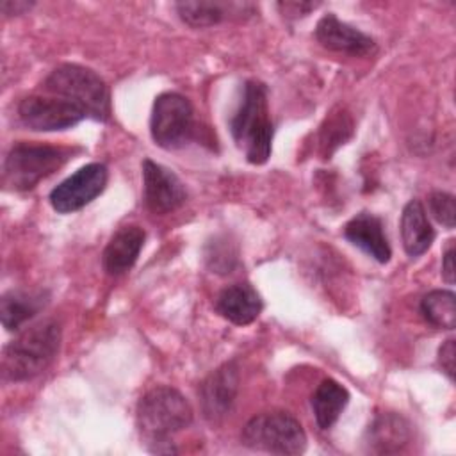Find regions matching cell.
Segmentation results:
<instances>
[{"mask_svg":"<svg viewBox=\"0 0 456 456\" xmlns=\"http://www.w3.org/2000/svg\"><path fill=\"white\" fill-rule=\"evenodd\" d=\"M46 303L41 290H21L12 289L5 292L0 299V319L7 331L20 330L27 321H30Z\"/></svg>","mask_w":456,"mask_h":456,"instance_id":"obj_19","label":"cell"},{"mask_svg":"<svg viewBox=\"0 0 456 456\" xmlns=\"http://www.w3.org/2000/svg\"><path fill=\"white\" fill-rule=\"evenodd\" d=\"M285 18H301L319 7V2H280L276 4Z\"/></svg>","mask_w":456,"mask_h":456,"instance_id":"obj_26","label":"cell"},{"mask_svg":"<svg viewBox=\"0 0 456 456\" xmlns=\"http://www.w3.org/2000/svg\"><path fill=\"white\" fill-rule=\"evenodd\" d=\"M240 440L253 451L294 456L306 449V433L287 411H265L246 422Z\"/></svg>","mask_w":456,"mask_h":456,"instance_id":"obj_6","label":"cell"},{"mask_svg":"<svg viewBox=\"0 0 456 456\" xmlns=\"http://www.w3.org/2000/svg\"><path fill=\"white\" fill-rule=\"evenodd\" d=\"M20 121L36 132L66 130L86 119V114L73 103L57 96H27L18 105Z\"/></svg>","mask_w":456,"mask_h":456,"instance_id":"obj_9","label":"cell"},{"mask_svg":"<svg viewBox=\"0 0 456 456\" xmlns=\"http://www.w3.org/2000/svg\"><path fill=\"white\" fill-rule=\"evenodd\" d=\"M34 5V2H25V0H4L0 4V9L5 16H12V14H23L25 11H28Z\"/></svg>","mask_w":456,"mask_h":456,"instance_id":"obj_28","label":"cell"},{"mask_svg":"<svg viewBox=\"0 0 456 456\" xmlns=\"http://www.w3.org/2000/svg\"><path fill=\"white\" fill-rule=\"evenodd\" d=\"M151 139L164 150L189 144L196 134L194 109L180 93H162L155 98L150 118Z\"/></svg>","mask_w":456,"mask_h":456,"instance_id":"obj_7","label":"cell"},{"mask_svg":"<svg viewBox=\"0 0 456 456\" xmlns=\"http://www.w3.org/2000/svg\"><path fill=\"white\" fill-rule=\"evenodd\" d=\"M353 134V121L347 114L338 112L326 118V123L321 128V146L324 155H330L337 146L344 144Z\"/></svg>","mask_w":456,"mask_h":456,"instance_id":"obj_22","label":"cell"},{"mask_svg":"<svg viewBox=\"0 0 456 456\" xmlns=\"http://www.w3.org/2000/svg\"><path fill=\"white\" fill-rule=\"evenodd\" d=\"M411 440L410 422L394 411L378 415L367 429L365 444L370 452L390 454L403 451Z\"/></svg>","mask_w":456,"mask_h":456,"instance_id":"obj_17","label":"cell"},{"mask_svg":"<svg viewBox=\"0 0 456 456\" xmlns=\"http://www.w3.org/2000/svg\"><path fill=\"white\" fill-rule=\"evenodd\" d=\"M347 403L349 392L344 385L330 378L322 379L312 395V410L317 426L321 429H330L337 422Z\"/></svg>","mask_w":456,"mask_h":456,"instance_id":"obj_20","label":"cell"},{"mask_svg":"<svg viewBox=\"0 0 456 456\" xmlns=\"http://www.w3.org/2000/svg\"><path fill=\"white\" fill-rule=\"evenodd\" d=\"M235 144L244 151L249 164H265L273 148V121L267 103V87L258 80H248L242 98L230 119Z\"/></svg>","mask_w":456,"mask_h":456,"instance_id":"obj_2","label":"cell"},{"mask_svg":"<svg viewBox=\"0 0 456 456\" xmlns=\"http://www.w3.org/2000/svg\"><path fill=\"white\" fill-rule=\"evenodd\" d=\"M144 203L153 214H167L180 208L187 200L182 180L166 166L150 159L142 162Z\"/></svg>","mask_w":456,"mask_h":456,"instance_id":"obj_10","label":"cell"},{"mask_svg":"<svg viewBox=\"0 0 456 456\" xmlns=\"http://www.w3.org/2000/svg\"><path fill=\"white\" fill-rule=\"evenodd\" d=\"M344 237L379 264H387L392 256L383 223L378 216L360 212L344 226Z\"/></svg>","mask_w":456,"mask_h":456,"instance_id":"obj_14","label":"cell"},{"mask_svg":"<svg viewBox=\"0 0 456 456\" xmlns=\"http://www.w3.org/2000/svg\"><path fill=\"white\" fill-rule=\"evenodd\" d=\"M456 344L452 338L445 340L438 349V365L447 374V378L454 379V362H456Z\"/></svg>","mask_w":456,"mask_h":456,"instance_id":"obj_25","label":"cell"},{"mask_svg":"<svg viewBox=\"0 0 456 456\" xmlns=\"http://www.w3.org/2000/svg\"><path fill=\"white\" fill-rule=\"evenodd\" d=\"M239 390V365L226 362L212 370L200 385V404L208 422L223 420L235 403Z\"/></svg>","mask_w":456,"mask_h":456,"instance_id":"obj_11","label":"cell"},{"mask_svg":"<svg viewBox=\"0 0 456 456\" xmlns=\"http://www.w3.org/2000/svg\"><path fill=\"white\" fill-rule=\"evenodd\" d=\"M454 274H456V271H454V246L451 244L447 248V251L444 253V258H442V278L449 285H452L454 283Z\"/></svg>","mask_w":456,"mask_h":456,"instance_id":"obj_27","label":"cell"},{"mask_svg":"<svg viewBox=\"0 0 456 456\" xmlns=\"http://www.w3.org/2000/svg\"><path fill=\"white\" fill-rule=\"evenodd\" d=\"M315 39L328 50L365 57L376 52V41L356 27L340 21L333 12L322 16L315 27Z\"/></svg>","mask_w":456,"mask_h":456,"instance_id":"obj_12","label":"cell"},{"mask_svg":"<svg viewBox=\"0 0 456 456\" xmlns=\"http://www.w3.org/2000/svg\"><path fill=\"white\" fill-rule=\"evenodd\" d=\"M207 264L210 269H214L216 273L226 274L233 269L235 260H237V251L235 248H232V244L228 240H214L208 244L207 249Z\"/></svg>","mask_w":456,"mask_h":456,"instance_id":"obj_23","label":"cell"},{"mask_svg":"<svg viewBox=\"0 0 456 456\" xmlns=\"http://www.w3.org/2000/svg\"><path fill=\"white\" fill-rule=\"evenodd\" d=\"M109 171L103 164L91 162L82 166L50 192L52 208L59 214H71L84 208L103 192Z\"/></svg>","mask_w":456,"mask_h":456,"instance_id":"obj_8","label":"cell"},{"mask_svg":"<svg viewBox=\"0 0 456 456\" xmlns=\"http://www.w3.org/2000/svg\"><path fill=\"white\" fill-rule=\"evenodd\" d=\"M61 324L53 319L41 321L23 330L4 347L2 374L9 381H27L39 376L57 356Z\"/></svg>","mask_w":456,"mask_h":456,"instance_id":"obj_3","label":"cell"},{"mask_svg":"<svg viewBox=\"0 0 456 456\" xmlns=\"http://www.w3.org/2000/svg\"><path fill=\"white\" fill-rule=\"evenodd\" d=\"M428 205H429V212L433 214V217L440 224H444L449 230L454 228V224H456V207H454V196L452 194L435 191V192L429 194Z\"/></svg>","mask_w":456,"mask_h":456,"instance_id":"obj_24","label":"cell"},{"mask_svg":"<svg viewBox=\"0 0 456 456\" xmlns=\"http://www.w3.org/2000/svg\"><path fill=\"white\" fill-rule=\"evenodd\" d=\"M262 297L249 283H233L224 287L217 299L216 310L237 326L251 324L262 312Z\"/></svg>","mask_w":456,"mask_h":456,"instance_id":"obj_16","label":"cell"},{"mask_svg":"<svg viewBox=\"0 0 456 456\" xmlns=\"http://www.w3.org/2000/svg\"><path fill=\"white\" fill-rule=\"evenodd\" d=\"M146 233L137 224H125L121 226L107 242L102 262L103 269L110 276L125 274L134 267L139 258V253L144 246Z\"/></svg>","mask_w":456,"mask_h":456,"instance_id":"obj_15","label":"cell"},{"mask_svg":"<svg viewBox=\"0 0 456 456\" xmlns=\"http://www.w3.org/2000/svg\"><path fill=\"white\" fill-rule=\"evenodd\" d=\"M401 239L403 248L410 256H420L435 240V230L428 219L424 205L419 200H410L403 208Z\"/></svg>","mask_w":456,"mask_h":456,"instance_id":"obj_18","label":"cell"},{"mask_svg":"<svg viewBox=\"0 0 456 456\" xmlns=\"http://www.w3.org/2000/svg\"><path fill=\"white\" fill-rule=\"evenodd\" d=\"M422 317L435 328L454 330L456 326V296L451 290L436 289L428 292L420 301Z\"/></svg>","mask_w":456,"mask_h":456,"instance_id":"obj_21","label":"cell"},{"mask_svg":"<svg viewBox=\"0 0 456 456\" xmlns=\"http://www.w3.org/2000/svg\"><path fill=\"white\" fill-rule=\"evenodd\" d=\"M137 428L155 452H175L171 438L192 422L189 401L171 387H155L137 403Z\"/></svg>","mask_w":456,"mask_h":456,"instance_id":"obj_1","label":"cell"},{"mask_svg":"<svg viewBox=\"0 0 456 456\" xmlns=\"http://www.w3.org/2000/svg\"><path fill=\"white\" fill-rule=\"evenodd\" d=\"M175 9L183 23L194 28H205L217 25L224 20H244L256 12V7L248 2H216V0H196L178 2Z\"/></svg>","mask_w":456,"mask_h":456,"instance_id":"obj_13","label":"cell"},{"mask_svg":"<svg viewBox=\"0 0 456 456\" xmlns=\"http://www.w3.org/2000/svg\"><path fill=\"white\" fill-rule=\"evenodd\" d=\"M69 157V148L16 142L4 160V183L12 191L34 189L43 178L62 167Z\"/></svg>","mask_w":456,"mask_h":456,"instance_id":"obj_5","label":"cell"},{"mask_svg":"<svg viewBox=\"0 0 456 456\" xmlns=\"http://www.w3.org/2000/svg\"><path fill=\"white\" fill-rule=\"evenodd\" d=\"M43 89L77 105L86 118L107 121L110 118V94L105 82L93 69L80 64H61L43 82Z\"/></svg>","mask_w":456,"mask_h":456,"instance_id":"obj_4","label":"cell"}]
</instances>
